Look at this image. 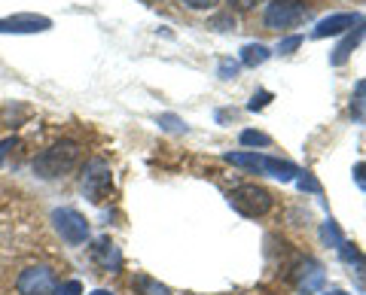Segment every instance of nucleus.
I'll return each mask as SVG.
<instances>
[{
    "mask_svg": "<svg viewBox=\"0 0 366 295\" xmlns=\"http://www.w3.org/2000/svg\"><path fill=\"white\" fill-rule=\"evenodd\" d=\"M79 158H83V146L76 140H59L34 158V174L43 177V180L67 177L79 165Z\"/></svg>",
    "mask_w": 366,
    "mask_h": 295,
    "instance_id": "f257e3e1",
    "label": "nucleus"
},
{
    "mask_svg": "<svg viewBox=\"0 0 366 295\" xmlns=\"http://www.w3.org/2000/svg\"><path fill=\"white\" fill-rule=\"evenodd\" d=\"M229 204H232V207L242 213V217L254 219V217H262V213L272 210L274 198H272L269 189H262L257 183H244V186H238V189L229 192Z\"/></svg>",
    "mask_w": 366,
    "mask_h": 295,
    "instance_id": "f03ea898",
    "label": "nucleus"
},
{
    "mask_svg": "<svg viewBox=\"0 0 366 295\" xmlns=\"http://www.w3.org/2000/svg\"><path fill=\"white\" fill-rule=\"evenodd\" d=\"M52 225H55V232L61 234V241L71 244V247H79V244L89 241V222H86L83 213H76L74 207L55 210L52 213Z\"/></svg>",
    "mask_w": 366,
    "mask_h": 295,
    "instance_id": "7ed1b4c3",
    "label": "nucleus"
},
{
    "mask_svg": "<svg viewBox=\"0 0 366 295\" xmlns=\"http://www.w3.org/2000/svg\"><path fill=\"white\" fill-rule=\"evenodd\" d=\"M305 19L302 0H269L266 6V28L272 31H290Z\"/></svg>",
    "mask_w": 366,
    "mask_h": 295,
    "instance_id": "20e7f679",
    "label": "nucleus"
},
{
    "mask_svg": "<svg viewBox=\"0 0 366 295\" xmlns=\"http://www.w3.org/2000/svg\"><path fill=\"white\" fill-rule=\"evenodd\" d=\"M113 189V177H110V167L107 162H101V158H95V162L86 165V174H83V192L89 201L101 204Z\"/></svg>",
    "mask_w": 366,
    "mask_h": 295,
    "instance_id": "39448f33",
    "label": "nucleus"
},
{
    "mask_svg": "<svg viewBox=\"0 0 366 295\" xmlns=\"http://www.w3.org/2000/svg\"><path fill=\"white\" fill-rule=\"evenodd\" d=\"M19 295H52L55 292V274L49 265H31L16 280Z\"/></svg>",
    "mask_w": 366,
    "mask_h": 295,
    "instance_id": "423d86ee",
    "label": "nucleus"
},
{
    "mask_svg": "<svg viewBox=\"0 0 366 295\" xmlns=\"http://www.w3.org/2000/svg\"><path fill=\"white\" fill-rule=\"evenodd\" d=\"M49 28H52V19L40 13H16V16L0 19V33H43Z\"/></svg>",
    "mask_w": 366,
    "mask_h": 295,
    "instance_id": "0eeeda50",
    "label": "nucleus"
},
{
    "mask_svg": "<svg viewBox=\"0 0 366 295\" xmlns=\"http://www.w3.org/2000/svg\"><path fill=\"white\" fill-rule=\"evenodd\" d=\"M360 21H363V19H360L357 13H336V16L320 19L312 33H315L317 40H324V37H336V33H345V31H351V28H357Z\"/></svg>",
    "mask_w": 366,
    "mask_h": 295,
    "instance_id": "6e6552de",
    "label": "nucleus"
},
{
    "mask_svg": "<svg viewBox=\"0 0 366 295\" xmlns=\"http://www.w3.org/2000/svg\"><path fill=\"white\" fill-rule=\"evenodd\" d=\"M92 259H95V265H101L104 271H119L122 268V253L110 237H98L95 247H92Z\"/></svg>",
    "mask_w": 366,
    "mask_h": 295,
    "instance_id": "1a4fd4ad",
    "label": "nucleus"
},
{
    "mask_svg": "<svg viewBox=\"0 0 366 295\" xmlns=\"http://www.w3.org/2000/svg\"><path fill=\"white\" fill-rule=\"evenodd\" d=\"M363 37H366V21H360L357 31L351 28L348 37L339 43V49H336V55H333V64H345V61H348V55H351V49H354V46H360Z\"/></svg>",
    "mask_w": 366,
    "mask_h": 295,
    "instance_id": "9d476101",
    "label": "nucleus"
},
{
    "mask_svg": "<svg viewBox=\"0 0 366 295\" xmlns=\"http://www.w3.org/2000/svg\"><path fill=\"white\" fill-rule=\"evenodd\" d=\"M262 174H272L278 180H293L296 174H302L300 167L293 162H284V158H274V155H266V165H262Z\"/></svg>",
    "mask_w": 366,
    "mask_h": 295,
    "instance_id": "9b49d317",
    "label": "nucleus"
},
{
    "mask_svg": "<svg viewBox=\"0 0 366 295\" xmlns=\"http://www.w3.org/2000/svg\"><path fill=\"white\" fill-rule=\"evenodd\" d=\"M226 162L229 165H238V167H250V171H259L262 174L266 155H259V152H226Z\"/></svg>",
    "mask_w": 366,
    "mask_h": 295,
    "instance_id": "f8f14e48",
    "label": "nucleus"
},
{
    "mask_svg": "<svg viewBox=\"0 0 366 295\" xmlns=\"http://www.w3.org/2000/svg\"><path fill=\"white\" fill-rule=\"evenodd\" d=\"M320 283H324V268H320L317 262H305L300 268V286L308 292V289H317Z\"/></svg>",
    "mask_w": 366,
    "mask_h": 295,
    "instance_id": "ddd939ff",
    "label": "nucleus"
},
{
    "mask_svg": "<svg viewBox=\"0 0 366 295\" xmlns=\"http://www.w3.org/2000/svg\"><path fill=\"white\" fill-rule=\"evenodd\" d=\"M269 49L262 46V43H247V46L242 49V64L244 67H259V64H266L269 61Z\"/></svg>",
    "mask_w": 366,
    "mask_h": 295,
    "instance_id": "4468645a",
    "label": "nucleus"
},
{
    "mask_svg": "<svg viewBox=\"0 0 366 295\" xmlns=\"http://www.w3.org/2000/svg\"><path fill=\"white\" fill-rule=\"evenodd\" d=\"M339 256H342V262H345L348 268H357V274H363V271H366V256L354 244H348V241L342 244L339 247Z\"/></svg>",
    "mask_w": 366,
    "mask_h": 295,
    "instance_id": "2eb2a0df",
    "label": "nucleus"
},
{
    "mask_svg": "<svg viewBox=\"0 0 366 295\" xmlns=\"http://www.w3.org/2000/svg\"><path fill=\"white\" fill-rule=\"evenodd\" d=\"M134 289L141 292V295H171V289L165 286V283H159V280L147 277V274H137L134 277Z\"/></svg>",
    "mask_w": 366,
    "mask_h": 295,
    "instance_id": "dca6fc26",
    "label": "nucleus"
},
{
    "mask_svg": "<svg viewBox=\"0 0 366 295\" xmlns=\"http://www.w3.org/2000/svg\"><path fill=\"white\" fill-rule=\"evenodd\" d=\"M320 237H324L327 244H333L336 249H339L342 244H345V234H342V229H339V225H336L333 219H327L324 225H320Z\"/></svg>",
    "mask_w": 366,
    "mask_h": 295,
    "instance_id": "f3484780",
    "label": "nucleus"
},
{
    "mask_svg": "<svg viewBox=\"0 0 366 295\" xmlns=\"http://www.w3.org/2000/svg\"><path fill=\"white\" fill-rule=\"evenodd\" d=\"M269 134L262 131H242V146H269Z\"/></svg>",
    "mask_w": 366,
    "mask_h": 295,
    "instance_id": "a211bd4d",
    "label": "nucleus"
},
{
    "mask_svg": "<svg viewBox=\"0 0 366 295\" xmlns=\"http://www.w3.org/2000/svg\"><path fill=\"white\" fill-rule=\"evenodd\" d=\"M55 295H83V283L79 280H64L55 286Z\"/></svg>",
    "mask_w": 366,
    "mask_h": 295,
    "instance_id": "6ab92c4d",
    "label": "nucleus"
},
{
    "mask_svg": "<svg viewBox=\"0 0 366 295\" xmlns=\"http://www.w3.org/2000/svg\"><path fill=\"white\" fill-rule=\"evenodd\" d=\"M300 46H302V37H300V33H293V37H287V40L278 43V52H281V55H290L293 49H300Z\"/></svg>",
    "mask_w": 366,
    "mask_h": 295,
    "instance_id": "aec40b11",
    "label": "nucleus"
},
{
    "mask_svg": "<svg viewBox=\"0 0 366 295\" xmlns=\"http://www.w3.org/2000/svg\"><path fill=\"white\" fill-rule=\"evenodd\" d=\"M220 76H223V79H235V76H238V61L223 58V61H220Z\"/></svg>",
    "mask_w": 366,
    "mask_h": 295,
    "instance_id": "412c9836",
    "label": "nucleus"
},
{
    "mask_svg": "<svg viewBox=\"0 0 366 295\" xmlns=\"http://www.w3.org/2000/svg\"><path fill=\"white\" fill-rule=\"evenodd\" d=\"M272 100V95L269 92H257L254 98H250V104H247V110H262Z\"/></svg>",
    "mask_w": 366,
    "mask_h": 295,
    "instance_id": "4be33fe9",
    "label": "nucleus"
},
{
    "mask_svg": "<svg viewBox=\"0 0 366 295\" xmlns=\"http://www.w3.org/2000/svg\"><path fill=\"white\" fill-rule=\"evenodd\" d=\"M300 189H302V192H320V183H317L312 174H302V177H300Z\"/></svg>",
    "mask_w": 366,
    "mask_h": 295,
    "instance_id": "5701e85b",
    "label": "nucleus"
},
{
    "mask_svg": "<svg viewBox=\"0 0 366 295\" xmlns=\"http://www.w3.org/2000/svg\"><path fill=\"white\" fill-rule=\"evenodd\" d=\"M354 183H357L360 189H366V162L354 165Z\"/></svg>",
    "mask_w": 366,
    "mask_h": 295,
    "instance_id": "b1692460",
    "label": "nucleus"
},
{
    "mask_svg": "<svg viewBox=\"0 0 366 295\" xmlns=\"http://www.w3.org/2000/svg\"><path fill=\"white\" fill-rule=\"evenodd\" d=\"M159 122H162V128H165V131H180V128H183V122H180L177 116H162Z\"/></svg>",
    "mask_w": 366,
    "mask_h": 295,
    "instance_id": "393cba45",
    "label": "nucleus"
},
{
    "mask_svg": "<svg viewBox=\"0 0 366 295\" xmlns=\"http://www.w3.org/2000/svg\"><path fill=\"white\" fill-rule=\"evenodd\" d=\"M16 138H6V140H0V165H4V158L9 155V150H16Z\"/></svg>",
    "mask_w": 366,
    "mask_h": 295,
    "instance_id": "a878e982",
    "label": "nucleus"
},
{
    "mask_svg": "<svg viewBox=\"0 0 366 295\" xmlns=\"http://www.w3.org/2000/svg\"><path fill=\"white\" fill-rule=\"evenodd\" d=\"M183 4L192 9H208V6H214V0H183Z\"/></svg>",
    "mask_w": 366,
    "mask_h": 295,
    "instance_id": "bb28decb",
    "label": "nucleus"
},
{
    "mask_svg": "<svg viewBox=\"0 0 366 295\" xmlns=\"http://www.w3.org/2000/svg\"><path fill=\"white\" fill-rule=\"evenodd\" d=\"M89 295H113L110 289H95V292H89Z\"/></svg>",
    "mask_w": 366,
    "mask_h": 295,
    "instance_id": "cd10ccee",
    "label": "nucleus"
},
{
    "mask_svg": "<svg viewBox=\"0 0 366 295\" xmlns=\"http://www.w3.org/2000/svg\"><path fill=\"white\" fill-rule=\"evenodd\" d=\"M229 4H232V0H229ZM235 6H250L247 0H235Z\"/></svg>",
    "mask_w": 366,
    "mask_h": 295,
    "instance_id": "c85d7f7f",
    "label": "nucleus"
},
{
    "mask_svg": "<svg viewBox=\"0 0 366 295\" xmlns=\"http://www.w3.org/2000/svg\"><path fill=\"white\" fill-rule=\"evenodd\" d=\"M327 295H348V292H342V289H330Z\"/></svg>",
    "mask_w": 366,
    "mask_h": 295,
    "instance_id": "c756f323",
    "label": "nucleus"
},
{
    "mask_svg": "<svg viewBox=\"0 0 366 295\" xmlns=\"http://www.w3.org/2000/svg\"><path fill=\"white\" fill-rule=\"evenodd\" d=\"M144 4H159V0H144Z\"/></svg>",
    "mask_w": 366,
    "mask_h": 295,
    "instance_id": "7c9ffc66",
    "label": "nucleus"
}]
</instances>
